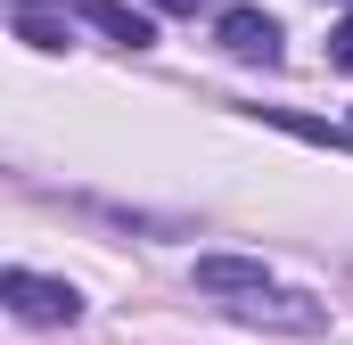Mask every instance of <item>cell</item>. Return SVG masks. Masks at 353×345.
I'll return each instance as SVG.
<instances>
[{
    "label": "cell",
    "mask_w": 353,
    "mask_h": 345,
    "mask_svg": "<svg viewBox=\"0 0 353 345\" xmlns=\"http://www.w3.org/2000/svg\"><path fill=\"white\" fill-rule=\"evenodd\" d=\"M0 304L25 321V329H74L83 321V296L66 279H41V271H0Z\"/></svg>",
    "instance_id": "cell-1"
},
{
    "label": "cell",
    "mask_w": 353,
    "mask_h": 345,
    "mask_svg": "<svg viewBox=\"0 0 353 345\" xmlns=\"http://www.w3.org/2000/svg\"><path fill=\"white\" fill-rule=\"evenodd\" d=\"M222 50L230 58H247V66H279V25H271L263 8H222Z\"/></svg>",
    "instance_id": "cell-3"
},
{
    "label": "cell",
    "mask_w": 353,
    "mask_h": 345,
    "mask_svg": "<svg viewBox=\"0 0 353 345\" xmlns=\"http://www.w3.org/2000/svg\"><path fill=\"white\" fill-rule=\"evenodd\" d=\"M17 33H25L33 50H66V41H74V25L50 17V8H33V0H17Z\"/></svg>",
    "instance_id": "cell-5"
},
{
    "label": "cell",
    "mask_w": 353,
    "mask_h": 345,
    "mask_svg": "<svg viewBox=\"0 0 353 345\" xmlns=\"http://www.w3.org/2000/svg\"><path fill=\"white\" fill-rule=\"evenodd\" d=\"M66 8L90 17V25H99L107 41H123V50H148V41H157V25H148L140 8H123V0H66Z\"/></svg>",
    "instance_id": "cell-4"
},
{
    "label": "cell",
    "mask_w": 353,
    "mask_h": 345,
    "mask_svg": "<svg viewBox=\"0 0 353 345\" xmlns=\"http://www.w3.org/2000/svg\"><path fill=\"white\" fill-rule=\"evenodd\" d=\"M329 66H345V75H353V17L329 33Z\"/></svg>",
    "instance_id": "cell-6"
},
{
    "label": "cell",
    "mask_w": 353,
    "mask_h": 345,
    "mask_svg": "<svg viewBox=\"0 0 353 345\" xmlns=\"http://www.w3.org/2000/svg\"><path fill=\"white\" fill-rule=\"evenodd\" d=\"M157 8H197V0H157Z\"/></svg>",
    "instance_id": "cell-7"
},
{
    "label": "cell",
    "mask_w": 353,
    "mask_h": 345,
    "mask_svg": "<svg viewBox=\"0 0 353 345\" xmlns=\"http://www.w3.org/2000/svg\"><path fill=\"white\" fill-rule=\"evenodd\" d=\"M197 288H205V296H239L230 313H247V304H263V296H279L263 263H239V255H197Z\"/></svg>",
    "instance_id": "cell-2"
}]
</instances>
